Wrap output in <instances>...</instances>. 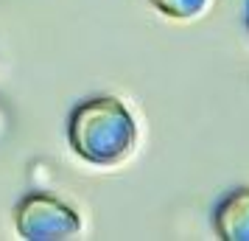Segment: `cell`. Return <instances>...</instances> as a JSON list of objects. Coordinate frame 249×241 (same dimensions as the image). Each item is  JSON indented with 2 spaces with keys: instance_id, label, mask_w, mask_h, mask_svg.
<instances>
[{
  "instance_id": "obj_1",
  "label": "cell",
  "mask_w": 249,
  "mask_h": 241,
  "mask_svg": "<svg viewBox=\"0 0 249 241\" xmlns=\"http://www.w3.org/2000/svg\"><path fill=\"white\" fill-rule=\"evenodd\" d=\"M68 138L81 160L95 166H115L132 151L137 124L115 95H95L76 104L68 118Z\"/></svg>"
},
{
  "instance_id": "obj_2",
  "label": "cell",
  "mask_w": 249,
  "mask_h": 241,
  "mask_svg": "<svg viewBox=\"0 0 249 241\" xmlns=\"http://www.w3.org/2000/svg\"><path fill=\"white\" fill-rule=\"evenodd\" d=\"M14 222L23 239L31 241H56L79 233V216L62 199L42 191L25 194L14 207Z\"/></svg>"
},
{
  "instance_id": "obj_3",
  "label": "cell",
  "mask_w": 249,
  "mask_h": 241,
  "mask_svg": "<svg viewBox=\"0 0 249 241\" xmlns=\"http://www.w3.org/2000/svg\"><path fill=\"white\" fill-rule=\"evenodd\" d=\"M213 227L224 241H249V188H235L215 202Z\"/></svg>"
},
{
  "instance_id": "obj_4",
  "label": "cell",
  "mask_w": 249,
  "mask_h": 241,
  "mask_svg": "<svg viewBox=\"0 0 249 241\" xmlns=\"http://www.w3.org/2000/svg\"><path fill=\"white\" fill-rule=\"evenodd\" d=\"M207 0H151V6L160 9L168 17H177V20H185V17H193L204 9Z\"/></svg>"
},
{
  "instance_id": "obj_5",
  "label": "cell",
  "mask_w": 249,
  "mask_h": 241,
  "mask_svg": "<svg viewBox=\"0 0 249 241\" xmlns=\"http://www.w3.org/2000/svg\"><path fill=\"white\" fill-rule=\"evenodd\" d=\"M247 25H249V9H247Z\"/></svg>"
}]
</instances>
